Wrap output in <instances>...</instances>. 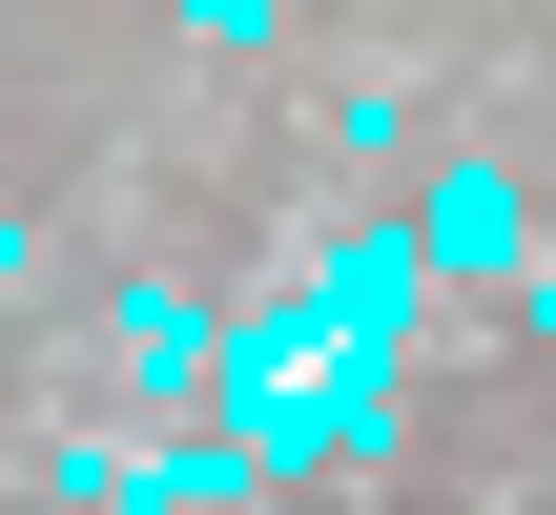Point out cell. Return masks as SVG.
I'll return each instance as SVG.
<instances>
[{"instance_id":"obj_1","label":"cell","mask_w":556,"mask_h":515,"mask_svg":"<svg viewBox=\"0 0 556 515\" xmlns=\"http://www.w3.org/2000/svg\"><path fill=\"white\" fill-rule=\"evenodd\" d=\"M103 351H124V372H144V392H186V372H227V351H206V310H186V289H124V330H103Z\"/></svg>"},{"instance_id":"obj_2","label":"cell","mask_w":556,"mask_h":515,"mask_svg":"<svg viewBox=\"0 0 556 515\" xmlns=\"http://www.w3.org/2000/svg\"><path fill=\"white\" fill-rule=\"evenodd\" d=\"M0 289H21V227H0Z\"/></svg>"}]
</instances>
